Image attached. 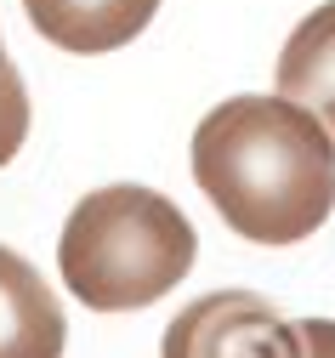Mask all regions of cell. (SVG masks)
I'll return each instance as SVG.
<instances>
[{"mask_svg":"<svg viewBox=\"0 0 335 358\" xmlns=\"http://www.w3.org/2000/svg\"><path fill=\"white\" fill-rule=\"evenodd\" d=\"M69 324L34 267L0 245V358H63Z\"/></svg>","mask_w":335,"mask_h":358,"instance_id":"5b68a950","label":"cell"},{"mask_svg":"<svg viewBox=\"0 0 335 358\" xmlns=\"http://www.w3.org/2000/svg\"><path fill=\"white\" fill-rule=\"evenodd\" d=\"M159 358H296V324L256 290H216L171 319Z\"/></svg>","mask_w":335,"mask_h":358,"instance_id":"3957f363","label":"cell"},{"mask_svg":"<svg viewBox=\"0 0 335 358\" xmlns=\"http://www.w3.org/2000/svg\"><path fill=\"white\" fill-rule=\"evenodd\" d=\"M23 12L34 34H45V46L97 57V52L131 46L154 23L159 0H23Z\"/></svg>","mask_w":335,"mask_h":358,"instance_id":"277c9868","label":"cell"},{"mask_svg":"<svg viewBox=\"0 0 335 358\" xmlns=\"http://www.w3.org/2000/svg\"><path fill=\"white\" fill-rule=\"evenodd\" d=\"M23 137H29V92H23V74L6 63L0 69V165L17 159Z\"/></svg>","mask_w":335,"mask_h":358,"instance_id":"52a82bcc","label":"cell"},{"mask_svg":"<svg viewBox=\"0 0 335 358\" xmlns=\"http://www.w3.org/2000/svg\"><path fill=\"white\" fill-rule=\"evenodd\" d=\"M194 182L250 245H301L335 210V137L296 97H227L194 131Z\"/></svg>","mask_w":335,"mask_h":358,"instance_id":"6da1fadb","label":"cell"},{"mask_svg":"<svg viewBox=\"0 0 335 358\" xmlns=\"http://www.w3.org/2000/svg\"><path fill=\"white\" fill-rule=\"evenodd\" d=\"M296 358H335V319H296Z\"/></svg>","mask_w":335,"mask_h":358,"instance_id":"ba28073f","label":"cell"},{"mask_svg":"<svg viewBox=\"0 0 335 358\" xmlns=\"http://www.w3.org/2000/svg\"><path fill=\"white\" fill-rule=\"evenodd\" d=\"M199 256V234L165 194L114 182L85 194L57 239V267L91 313H136L171 296Z\"/></svg>","mask_w":335,"mask_h":358,"instance_id":"7a4b0ae2","label":"cell"},{"mask_svg":"<svg viewBox=\"0 0 335 358\" xmlns=\"http://www.w3.org/2000/svg\"><path fill=\"white\" fill-rule=\"evenodd\" d=\"M278 92L313 108L329 137H335V0H324L318 12L296 23V34L278 52Z\"/></svg>","mask_w":335,"mask_h":358,"instance_id":"8992f818","label":"cell"},{"mask_svg":"<svg viewBox=\"0 0 335 358\" xmlns=\"http://www.w3.org/2000/svg\"><path fill=\"white\" fill-rule=\"evenodd\" d=\"M0 69H6V46H0Z\"/></svg>","mask_w":335,"mask_h":358,"instance_id":"9c48e42d","label":"cell"}]
</instances>
